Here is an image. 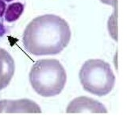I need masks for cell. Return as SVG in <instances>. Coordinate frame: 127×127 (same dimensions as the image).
Instances as JSON below:
<instances>
[{
  "label": "cell",
  "instance_id": "6da1fadb",
  "mask_svg": "<svg viewBox=\"0 0 127 127\" xmlns=\"http://www.w3.org/2000/svg\"><path fill=\"white\" fill-rule=\"evenodd\" d=\"M71 36L69 25L64 19L55 14H45L28 24L22 42L26 51L33 55H57L67 46Z\"/></svg>",
  "mask_w": 127,
  "mask_h": 127
},
{
  "label": "cell",
  "instance_id": "7a4b0ae2",
  "mask_svg": "<svg viewBox=\"0 0 127 127\" xmlns=\"http://www.w3.org/2000/svg\"><path fill=\"white\" fill-rule=\"evenodd\" d=\"M33 89L43 97L59 95L64 88L67 74L61 63L56 59H43L36 61L29 74Z\"/></svg>",
  "mask_w": 127,
  "mask_h": 127
},
{
  "label": "cell",
  "instance_id": "3957f363",
  "mask_svg": "<svg viewBox=\"0 0 127 127\" xmlns=\"http://www.w3.org/2000/svg\"><path fill=\"white\" fill-rule=\"evenodd\" d=\"M79 77L83 90L99 97L108 95L115 84V75L110 64L101 59L85 61Z\"/></svg>",
  "mask_w": 127,
  "mask_h": 127
},
{
  "label": "cell",
  "instance_id": "277c9868",
  "mask_svg": "<svg viewBox=\"0 0 127 127\" xmlns=\"http://www.w3.org/2000/svg\"><path fill=\"white\" fill-rule=\"evenodd\" d=\"M66 112L67 114H79V113H107L106 106L94 98L86 96H79L71 100L67 105Z\"/></svg>",
  "mask_w": 127,
  "mask_h": 127
},
{
  "label": "cell",
  "instance_id": "5b68a950",
  "mask_svg": "<svg viewBox=\"0 0 127 127\" xmlns=\"http://www.w3.org/2000/svg\"><path fill=\"white\" fill-rule=\"evenodd\" d=\"M41 109L34 101L28 98L0 100V113H41Z\"/></svg>",
  "mask_w": 127,
  "mask_h": 127
},
{
  "label": "cell",
  "instance_id": "8992f818",
  "mask_svg": "<svg viewBox=\"0 0 127 127\" xmlns=\"http://www.w3.org/2000/svg\"><path fill=\"white\" fill-rule=\"evenodd\" d=\"M14 71L15 64L13 57L6 49L0 48V91L9 85Z\"/></svg>",
  "mask_w": 127,
  "mask_h": 127
},
{
  "label": "cell",
  "instance_id": "52a82bcc",
  "mask_svg": "<svg viewBox=\"0 0 127 127\" xmlns=\"http://www.w3.org/2000/svg\"><path fill=\"white\" fill-rule=\"evenodd\" d=\"M24 10V5L21 2H14L7 6L5 10V20L8 22H13L18 20Z\"/></svg>",
  "mask_w": 127,
  "mask_h": 127
},
{
  "label": "cell",
  "instance_id": "ba28073f",
  "mask_svg": "<svg viewBox=\"0 0 127 127\" xmlns=\"http://www.w3.org/2000/svg\"><path fill=\"white\" fill-rule=\"evenodd\" d=\"M6 9V4L4 0H0V18L2 17V15L5 13Z\"/></svg>",
  "mask_w": 127,
  "mask_h": 127
},
{
  "label": "cell",
  "instance_id": "9c48e42d",
  "mask_svg": "<svg viewBox=\"0 0 127 127\" xmlns=\"http://www.w3.org/2000/svg\"><path fill=\"white\" fill-rule=\"evenodd\" d=\"M100 2H102V3L107 4V5L114 6V5H116L117 0H100Z\"/></svg>",
  "mask_w": 127,
  "mask_h": 127
},
{
  "label": "cell",
  "instance_id": "30bf717a",
  "mask_svg": "<svg viewBox=\"0 0 127 127\" xmlns=\"http://www.w3.org/2000/svg\"><path fill=\"white\" fill-rule=\"evenodd\" d=\"M5 2H11V1H13V0H4Z\"/></svg>",
  "mask_w": 127,
  "mask_h": 127
}]
</instances>
